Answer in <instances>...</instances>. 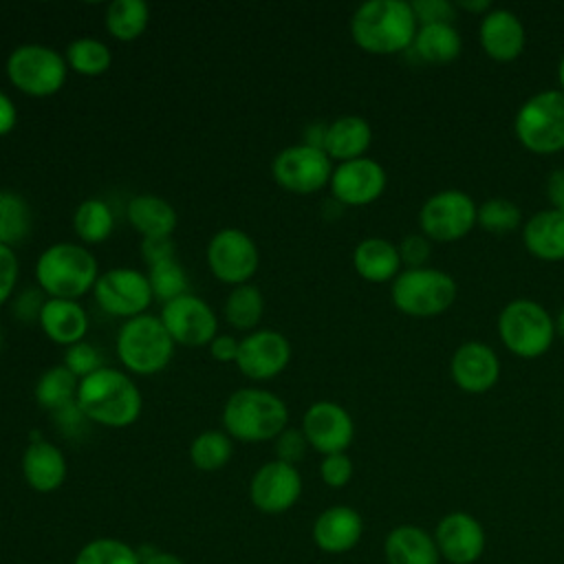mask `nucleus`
<instances>
[{"instance_id": "obj_28", "label": "nucleus", "mask_w": 564, "mask_h": 564, "mask_svg": "<svg viewBox=\"0 0 564 564\" xmlns=\"http://www.w3.org/2000/svg\"><path fill=\"white\" fill-rule=\"evenodd\" d=\"M352 267L368 282H392L401 273L399 247L379 236L364 238L352 251Z\"/></svg>"}, {"instance_id": "obj_25", "label": "nucleus", "mask_w": 564, "mask_h": 564, "mask_svg": "<svg viewBox=\"0 0 564 564\" xmlns=\"http://www.w3.org/2000/svg\"><path fill=\"white\" fill-rule=\"evenodd\" d=\"M388 564H441L434 535L419 524H397L383 538Z\"/></svg>"}, {"instance_id": "obj_9", "label": "nucleus", "mask_w": 564, "mask_h": 564, "mask_svg": "<svg viewBox=\"0 0 564 564\" xmlns=\"http://www.w3.org/2000/svg\"><path fill=\"white\" fill-rule=\"evenodd\" d=\"M7 77L20 93L42 99L57 95L68 75L64 53L46 44H20L4 64Z\"/></svg>"}, {"instance_id": "obj_23", "label": "nucleus", "mask_w": 564, "mask_h": 564, "mask_svg": "<svg viewBox=\"0 0 564 564\" xmlns=\"http://www.w3.org/2000/svg\"><path fill=\"white\" fill-rule=\"evenodd\" d=\"M22 478L37 494L57 491L68 474L64 452L44 438H33L22 452Z\"/></svg>"}, {"instance_id": "obj_46", "label": "nucleus", "mask_w": 564, "mask_h": 564, "mask_svg": "<svg viewBox=\"0 0 564 564\" xmlns=\"http://www.w3.org/2000/svg\"><path fill=\"white\" fill-rule=\"evenodd\" d=\"M44 302H46V295L40 286L37 289H26V291H22L20 295L13 297L11 311H13L18 322L31 324V322L40 319V311H42Z\"/></svg>"}, {"instance_id": "obj_13", "label": "nucleus", "mask_w": 564, "mask_h": 564, "mask_svg": "<svg viewBox=\"0 0 564 564\" xmlns=\"http://www.w3.org/2000/svg\"><path fill=\"white\" fill-rule=\"evenodd\" d=\"M93 295L106 315L123 319L148 313V306L154 300L148 275L130 267H117L99 273Z\"/></svg>"}, {"instance_id": "obj_44", "label": "nucleus", "mask_w": 564, "mask_h": 564, "mask_svg": "<svg viewBox=\"0 0 564 564\" xmlns=\"http://www.w3.org/2000/svg\"><path fill=\"white\" fill-rule=\"evenodd\" d=\"M397 247H399L401 264H405V269L425 267L427 260H430V256H432L430 238L423 236V234H410V236H405Z\"/></svg>"}, {"instance_id": "obj_17", "label": "nucleus", "mask_w": 564, "mask_h": 564, "mask_svg": "<svg viewBox=\"0 0 564 564\" xmlns=\"http://www.w3.org/2000/svg\"><path fill=\"white\" fill-rule=\"evenodd\" d=\"M291 361V341L273 328H256L240 339L236 366L253 381L278 377Z\"/></svg>"}, {"instance_id": "obj_39", "label": "nucleus", "mask_w": 564, "mask_h": 564, "mask_svg": "<svg viewBox=\"0 0 564 564\" xmlns=\"http://www.w3.org/2000/svg\"><path fill=\"white\" fill-rule=\"evenodd\" d=\"M145 275H148L150 289H152V297L159 300L161 304H167V302L189 293L187 291V273L176 258L148 267Z\"/></svg>"}, {"instance_id": "obj_7", "label": "nucleus", "mask_w": 564, "mask_h": 564, "mask_svg": "<svg viewBox=\"0 0 564 564\" xmlns=\"http://www.w3.org/2000/svg\"><path fill=\"white\" fill-rule=\"evenodd\" d=\"M458 295L456 280L441 269H403L390 286L392 304L410 317H434L445 313Z\"/></svg>"}, {"instance_id": "obj_40", "label": "nucleus", "mask_w": 564, "mask_h": 564, "mask_svg": "<svg viewBox=\"0 0 564 564\" xmlns=\"http://www.w3.org/2000/svg\"><path fill=\"white\" fill-rule=\"evenodd\" d=\"M478 225L489 234H511L520 229L522 212L509 198H487L478 205Z\"/></svg>"}, {"instance_id": "obj_37", "label": "nucleus", "mask_w": 564, "mask_h": 564, "mask_svg": "<svg viewBox=\"0 0 564 564\" xmlns=\"http://www.w3.org/2000/svg\"><path fill=\"white\" fill-rule=\"evenodd\" d=\"M64 59L68 70L82 77H99L112 66L110 48L97 37L73 40L64 51Z\"/></svg>"}, {"instance_id": "obj_1", "label": "nucleus", "mask_w": 564, "mask_h": 564, "mask_svg": "<svg viewBox=\"0 0 564 564\" xmlns=\"http://www.w3.org/2000/svg\"><path fill=\"white\" fill-rule=\"evenodd\" d=\"M77 408L88 419V423L123 430L137 423L141 416L143 397L132 375L104 366L79 381Z\"/></svg>"}, {"instance_id": "obj_57", "label": "nucleus", "mask_w": 564, "mask_h": 564, "mask_svg": "<svg viewBox=\"0 0 564 564\" xmlns=\"http://www.w3.org/2000/svg\"><path fill=\"white\" fill-rule=\"evenodd\" d=\"M0 346H2V330H0Z\"/></svg>"}, {"instance_id": "obj_19", "label": "nucleus", "mask_w": 564, "mask_h": 564, "mask_svg": "<svg viewBox=\"0 0 564 564\" xmlns=\"http://www.w3.org/2000/svg\"><path fill=\"white\" fill-rule=\"evenodd\" d=\"M441 560L449 564H476L487 546L485 527L467 511H449L434 527Z\"/></svg>"}, {"instance_id": "obj_11", "label": "nucleus", "mask_w": 564, "mask_h": 564, "mask_svg": "<svg viewBox=\"0 0 564 564\" xmlns=\"http://www.w3.org/2000/svg\"><path fill=\"white\" fill-rule=\"evenodd\" d=\"M478 223V205L463 189L434 192L419 212V227L423 236L438 242H454L465 238Z\"/></svg>"}, {"instance_id": "obj_38", "label": "nucleus", "mask_w": 564, "mask_h": 564, "mask_svg": "<svg viewBox=\"0 0 564 564\" xmlns=\"http://www.w3.org/2000/svg\"><path fill=\"white\" fill-rule=\"evenodd\" d=\"M73 564H141V555L119 538H95L77 551Z\"/></svg>"}, {"instance_id": "obj_41", "label": "nucleus", "mask_w": 564, "mask_h": 564, "mask_svg": "<svg viewBox=\"0 0 564 564\" xmlns=\"http://www.w3.org/2000/svg\"><path fill=\"white\" fill-rule=\"evenodd\" d=\"M62 364L82 381L86 377H90L93 372H97L99 368H104V359L99 355V348L93 346L90 341H77L73 346L66 348Z\"/></svg>"}, {"instance_id": "obj_16", "label": "nucleus", "mask_w": 564, "mask_h": 564, "mask_svg": "<svg viewBox=\"0 0 564 564\" xmlns=\"http://www.w3.org/2000/svg\"><path fill=\"white\" fill-rule=\"evenodd\" d=\"M308 445L322 456L346 452L355 438L352 416L337 401H315L302 414V425Z\"/></svg>"}, {"instance_id": "obj_45", "label": "nucleus", "mask_w": 564, "mask_h": 564, "mask_svg": "<svg viewBox=\"0 0 564 564\" xmlns=\"http://www.w3.org/2000/svg\"><path fill=\"white\" fill-rule=\"evenodd\" d=\"M410 4L419 24H438V22L454 24L456 4L447 0H416Z\"/></svg>"}, {"instance_id": "obj_24", "label": "nucleus", "mask_w": 564, "mask_h": 564, "mask_svg": "<svg viewBox=\"0 0 564 564\" xmlns=\"http://www.w3.org/2000/svg\"><path fill=\"white\" fill-rule=\"evenodd\" d=\"M37 324L53 344L68 348L84 341L88 333V313L77 300L46 297Z\"/></svg>"}, {"instance_id": "obj_54", "label": "nucleus", "mask_w": 564, "mask_h": 564, "mask_svg": "<svg viewBox=\"0 0 564 564\" xmlns=\"http://www.w3.org/2000/svg\"><path fill=\"white\" fill-rule=\"evenodd\" d=\"M456 9H467V11H474V13H487V11H491L494 7H491V2L489 0H460V2H456Z\"/></svg>"}, {"instance_id": "obj_42", "label": "nucleus", "mask_w": 564, "mask_h": 564, "mask_svg": "<svg viewBox=\"0 0 564 564\" xmlns=\"http://www.w3.org/2000/svg\"><path fill=\"white\" fill-rule=\"evenodd\" d=\"M308 441L300 427H284L275 438H273V449H275V460L297 465L304 460L308 452Z\"/></svg>"}, {"instance_id": "obj_33", "label": "nucleus", "mask_w": 564, "mask_h": 564, "mask_svg": "<svg viewBox=\"0 0 564 564\" xmlns=\"http://www.w3.org/2000/svg\"><path fill=\"white\" fill-rule=\"evenodd\" d=\"M73 231L84 245H99L115 231V214L101 198H86L75 207Z\"/></svg>"}, {"instance_id": "obj_30", "label": "nucleus", "mask_w": 564, "mask_h": 564, "mask_svg": "<svg viewBox=\"0 0 564 564\" xmlns=\"http://www.w3.org/2000/svg\"><path fill=\"white\" fill-rule=\"evenodd\" d=\"M414 53L430 64H449L463 51V37L449 22L421 24L412 40Z\"/></svg>"}, {"instance_id": "obj_3", "label": "nucleus", "mask_w": 564, "mask_h": 564, "mask_svg": "<svg viewBox=\"0 0 564 564\" xmlns=\"http://www.w3.org/2000/svg\"><path fill=\"white\" fill-rule=\"evenodd\" d=\"M220 419L234 441L264 443L289 427V408L271 390L240 388L225 401Z\"/></svg>"}, {"instance_id": "obj_2", "label": "nucleus", "mask_w": 564, "mask_h": 564, "mask_svg": "<svg viewBox=\"0 0 564 564\" xmlns=\"http://www.w3.org/2000/svg\"><path fill=\"white\" fill-rule=\"evenodd\" d=\"M416 29V15L405 0H368L350 18L352 42L372 55L405 51L412 46Z\"/></svg>"}, {"instance_id": "obj_50", "label": "nucleus", "mask_w": 564, "mask_h": 564, "mask_svg": "<svg viewBox=\"0 0 564 564\" xmlns=\"http://www.w3.org/2000/svg\"><path fill=\"white\" fill-rule=\"evenodd\" d=\"M238 348H240V339L234 335H227V333H218L209 341V355H212V359H216L220 364H236Z\"/></svg>"}, {"instance_id": "obj_52", "label": "nucleus", "mask_w": 564, "mask_h": 564, "mask_svg": "<svg viewBox=\"0 0 564 564\" xmlns=\"http://www.w3.org/2000/svg\"><path fill=\"white\" fill-rule=\"evenodd\" d=\"M18 123V110L13 99L0 88V137L9 134Z\"/></svg>"}, {"instance_id": "obj_56", "label": "nucleus", "mask_w": 564, "mask_h": 564, "mask_svg": "<svg viewBox=\"0 0 564 564\" xmlns=\"http://www.w3.org/2000/svg\"><path fill=\"white\" fill-rule=\"evenodd\" d=\"M557 79H560V90L564 93V55H562L560 66H557Z\"/></svg>"}, {"instance_id": "obj_18", "label": "nucleus", "mask_w": 564, "mask_h": 564, "mask_svg": "<svg viewBox=\"0 0 564 564\" xmlns=\"http://www.w3.org/2000/svg\"><path fill=\"white\" fill-rule=\"evenodd\" d=\"M388 185L383 165L370 156L337 163L330 176V194L339 205L364 207L375 203Z\"/></svg>"}, {"instance_id": "obj_32", "label": "nucleus", "mask_w": 564, "mask_h": 564, "mask_svg": "<svg viewBox=\"0 0 564 564\" xmlns=\"http://www.w3.org/2000/svg\"><path fill=\"white\" fill-rule=\"evenodd\" d=\"M106 31L119 42L141 37L150 24V9L143 0H115L106 7Z\"/></svg>"}, {"instance_id": "obj_5", "label": "nucleus", "mask_w": 564, "mask_h": 564, "mask_svg": "<svg viewBox=\"0 0 564 564\" xmlns=\"http://www.w3.org/2000/svg\"><path fill=\"white\" fill-rule=\"evenodd\" d=\"M174 339L165 330L159 315H137L119 326L115 350L128 375H156L167 368L174 357Z\"/></svg>"}, {"instance_id": "obj_27", "label": "nucleus", "mask_w": 564, "mask_h": 564, "mask_svg": "<svg viewBox=\"0 0 564 564\" xmlns=\"http://www.w3.org/2000/svg\"><path fill=\"white\" fill-rule=\"evenodd\" d=\"M522 242L540 260H564V214L551 207L535 212L522 225Z\"/></svg>"}, {"instance_id": "obj_21", "label": "nucleus", "mask_w": 564, "mask_h": 564, "mask_svg": "<svg viewBox=\"0 0 564 564\" xmlns=\"http://www.w3.org/2000/svg\"><path fill=\"white\" fill-rule=\"evenodd\" d=\"M311 535L319 551L341 555L359 544L364 535V518L348 505H333L315 518Z\"/></svg>"}, {"instance_id": "obj_43", "label": "nucleus", "mask_w": 564, "mask_h": 564, "mask_svg": "<svg viewBox=\"0 0 564 564\" xmlns=\"http://www.w3.org/2000/svg\"><path fill=\"white\" fill-rule=\"evenodd\" d=\"M352 474H355V465L346 452L322 456L319 478L324 485H328L333 489H341L352 480Z\"/></svg>"}, {"instance_id": "obj_49", "label": "nucleus", "mask_w": 564, "mask_h": 564, "mask_svg": "<svg viewBox=\"0 0 564 564\" xmlns=\"http://www.w3.org/2000/svg\"><path fill=\"white\" fill-rule=\"evenodd\" d=\"M53 419H55V425L57 430L64 434V436H77L82 434L84 425L88 423V419L82 414V410L77 408V401L53 412Z\"/></svg>"}, {"instance_id": "obj_22", "label": "nucleus", "mask_w": 564, "mask_h": 564, "mask_svg": "<svg viewBox=\"0 0 564 564\" xmlns=\"http://www.w3.org/2000/svg\"><path fill=\"white\" fill-rule=\"evenodd\" d=\"M480 46L496 62H513L527 44L522 20L509 9H491L480 20Z\"/></svg>"}, {"instance_id": "obj_48", "label": "nucleus", "mask_w": 564, "mask_h": 564, "mask_svg": "<svg viewBox=\"0 0 564 564\" xmlns=\"http://www.w3.org/2000/svg\"><path fill=\"white\" fill-rule=\"evenodd\" d=\"M141 258L148 267L159 264L163 260L176 258V242L172 236H161V238H143L141 240Z\"/></svg>"}, {"instance_id": "obj_35", "label": "nucleus", "mask_w": 564, "mask_h": 564, "mask_svg": "<svg viewBox=\"0 0 564 564\" xmlns=\"http://www.w3.org/2000/svg\"><path fill=\"white\" fill-rule=\"evenodd\" d=\"M31 227L29 203L13 189H0V245L13 249L29 238Z\"/></svg>"}, {"instance_id": "obj_6", "label": "nucleus", "mask_w": 564, "mask_h": 564, "mask_svg": "<svg viewBox=\"0 0 564 564\" xmlns=\"http://www.w3.org/2000/svg\"><path fill=\"white\" fill-rule=\"evenodd\" d=\"M498 335L509 352L522 359L542 357L555 339L553 315L535 300L518 297L498 315Z\"/></svg>"}, {"instance_id": "obj_10", "label": "nucleus", "mask_w": 564, "mask_h": 564, "mask_svg": "<svg viewBox=\"0 0 564 564\" xmlns=\"http://www.w3.org/2000/svg\"><path fill=\"white\" fill-rule=\"evenodd\" d=\"M333 167V161L322 148L295 143L273 156L271 176L282 189L297 196H308L330 183Z\"/></svg>"}, {"instance_id": "obj_29", "label": "nucleus", "mask_w": 564, "mask_h": 564, "mask_svg": "<svg viewBox=\"0 0 564 564\" xmlns=\"http://www.w3.org/2000/svg\"><path fill=\"white\" fill-rule=\"evenodd\" d=\"M126 216L128 223L141 234V238L172 236L178 225L176 209L156 194H137L130 198Z\"/></svg>"}, {"instance_id": "obj_20", "label": "nucleus", "mask_w": 564, "mask_h": 564, "mask_svg": "<svg viewBox=\"0 0 564 564\" xmlns=\"http://www.w3.org/2000/svg\"><path fill=\"white\" fill-rule=\"evenodd\" d=\"M449 375L463 392L482 394L498 383L500 359L491 346L482 341H465L449 359Z\"/></svg>"}, {"instance_id": "obj_55", "label": "nucleus", "mask_w": 564, "mask_h": 564, "mask_svg": "<svg viewBox=\"0 0 564 564\" xmlns=\"http://www.w3.org/2000/svg\"><path fill=\"white\" fill-rule=\"evenodd\" d=\"M553 319H555V333H560L564 337V306L560 308L557 317H553Z\"/></svg>"}, {"instance_id": "obj_15", "label": "nucleus", "mask_w": 564, "mask_h": 564, "mask_svg": "<svg viewBox=\"0 0 564 564\" xmlns=\"http://www.w3.org/2000/svg\"><path fill=\"white\" fill-rule=\"evenodd\" d=\"M302 496V476L295 465L269 460L260 465L249 480L251 505L269 516H278L295 507Z\"/></svg>"}, {"instance_id": "obj_51", "label": "nucleus", "mask_w": 564, "mask_h": 564, "mask_svg": "<svg viewBox=\"0 0 564 564\" xmlns=\"http://www.w3.org/2000/svg\"><path fill=\"white\" fill-rule=\"evenodd\" d=\"M546 196L551 200V209L564 214V167H555L546 178Z\"/></svg>"}, {"instance_id": "obj_12", "label": "nucleus", "mask_w": 564, "mask_h": 564, "mask_svg": "<svg viewBox=\"0 0 564 564\" xmlns=\"http://www.w3.org/2000/svg\"><path fill=\"white\" fill-rule=\"evenodd\" d=\"M205 256L212 275L231 289L247 284L260 267V251L256 240L236 227L216 231L207 242Z\"/></svg>"}, {"instance_id": "obj_53", "label": "nucleus", "mask_w": 564, "mask_h": 564, "mask_svg": "<svg viewBox=\"0 0 564 564\" xmlns=\"http://www.w3.org/2000/svg\"><path fill=\"white\" fill-rule=\"evenodd\" d=\"M141 564H185V562L170 551H150L145 557H141Z\"/></svg>"}, {"instance_id": "obj_14", "label": "nucleus", "mask_w": 564, "mask_h": 564, "mask_svg": "<svg viewBox=\"0 0 564 564\" xmlns=\"http://www.w3.org/2000/svg\"><path fill=\"white\" fill-rule=\"evenodd\" d=\"M159 317L174 344L181 346H209V341L218 335L216 311L194 293H185L163 304Z\"/></svg>"}, {"instance_id": "obj_47", "label": "nucleus", "mask_w": 564, "mask_h": 564, "mask_svg": "<svg viewBox=\"0 0 564 564\" xmlns=\"http://www.w3.org/2000/svg\"><path fill=\"white\" fill-rule=\"evenodd\" d=\"M18 273H20V264H18V256L11 247L0 245V306H4L15 289L18 282Z\"/></svg>"}, {"instance_id": "obj_26", "label": "nucleus", "mask_w": 564, "mask_h": 564, "mask_svg": "<svg viewBox=\"0 0 564 564\" xmlns=\"http://www.w3.org/2000/svg\"><path fill=\"white\" fill-rule=\"evenodd\" d=\"M372 143V128L359 115H341L326 126L324 152L330 161L344 163L366 156V150Z\"/></svg>"}, {"instance_id": "obj_36", "label": "nucleus", "mask_w": 564, "mask_h": 564, "mask_svg": "<svg viewBox=\"0 0 564 564\" xmlns=\"http://www.w3.org/2000/svg\"><path fill=\"white\" fill-rule=\"evenodd\" d=\"M234 456V438L225 430H205L189 443V460L198 471H218Z\"/></svg>"}, {"instance_id": "obj_4", "label": "nucleus", "mask_w": 564, "mask_h": 564, "mask_svg": "<svg viewBox=\"0 0 564 564\" xmlns=\"http://www.w3.org/2000/svg\"><path fill=\"white\" fill-rule=\"evenodd\" d=\"M99 278L97 258L79 242H55L35 260V282L46 297L79 300Z\"/></svg>"}, {"instance_id": "obj_8", "label": "nucleus", "mask_w": 564, "mask_h": 564, "mask_svg": "<svg viewBox=\"0 0 564 564\" xmlns=\"http://www.w3.org/2000/svg\"><path fill=\"white\" fill-rule=\"evenodd\" d=\"M513 132L522 148L533 154H555L564 150V93L540 90L516 112Z\"/></svg>"}, {"instance_id": "obj_34", "label": "nucleus", "mask_w": 564, "mask_h": 564, "mask_svg": "<svg viewBox=\"0 0 564 564\" xmlns=\"http://www.w3.org/2000/svg\"><path fill=\"white\" fill-rule=\"evenodd\" d=\"M262 313H264V297H262V291L247 282V284H240V286H234L225 300V306H223V315H225V322L236 328V330H256V326L260 324L262 319Z\"/></svg>"}, {"instance_id": "obj_31", "label": "nucleus", "mask_w": 564, "mask_h": 564, "mask_svg": "<svg viewBox=\"0 0 564 564\" xmlns=\"http://www.w3.org/2000/svg\"><path fill=\"white\" fill-rule=\"evenodd\" d=\"M77 388L79 379L64 364L51 366L35 381V403L53 414L77 401Z\"/></svg>"}]
</instances>
